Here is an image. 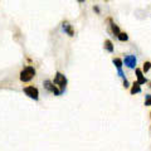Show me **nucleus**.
<instances>
[{"instance_id":"f257e3e1","label":"nucleus","mask_w":151,"mask_h":151,"mask_svg":"<svg viewBox=\"0 0 151 151\" xmlns=\"http://www.w3.org/2000/svg\"><path fill=\"white\" fill-rule=\"evenodd\" d=\"M54 84H57L59 88V91H60V93H64V91H65V87H67V83H68V81H67V78H65V76L63 74V73H60V72H57L55 73V76H54V82H53Z\"/></svg>"},{"instance_id":"2eb2a0df","label":"nucleus","mask_w":151,"mask_h":151,"mask_svg":"<svg viewBox=\"0 0 151 151\" xmlns=\"http://www.w3.org/2000/svg\"><path fill=\"white\" fill-rule=\"evenodd\" d=\"M124 87H125V88H129V87H130V83H129V81H127V79H125V81H124Z\"/></svg>"},{"instance_id":"dca6fc26","label":"nucleus","mask_w":151,"mask_h":151,"mask_svg":"<svg viewBox=\"0 0 151 151\" xmlns=\"http://www.w3.org/2000/svg\"><path fill=\"white\" fill-rule=\"evenodd\" d=\"M93 10L97 12V13H100V9H98V6H93Z\"/></svg>"},{"instance_id":"6e6552de","label":"nucleus","mask_w":151,"mask_h":151,"mask_svg":"<svg viewBox=\"0 0 151 151\" xmlns=\"http://www.w3.org/2000/svg\"><path fill=\"white\" fill-rule=\"evenodd\" d=\"M108 22H110V27H111V32L113 33V35H119L120 34V33H121V30H120V27L119 25H117V24H115V23H113L112 22V19H108Z\"/></svg>"},{"instance_id":"f8f14e48","label":"nucleus","mask_w":151,"mask_h":151,"mask_svg":"<svg viewBox=\"0 0 151 151\" xmlns=\"http://www.w3.org/2000/svg\"><path fill=\"white\" fill-rule=\"evenodd\" d=\"M117 39H119L120 42H127V40H129V35H127V33L121 32L120 34L117 35Z\"/></svg>"},{"instance_id":"ddd939ff","label":"nucleus","mask_w":151,"mask_h":151,"mask_svg":"<svg viewBox=\"0 0 151 151\" xmlns=\"http://www.w3.org/2000/svg\"><path fill=\"white\" fill-rule=\"evenodd\" d=\"M150 65H151V63L149 62V60L144 63V67H142V69H141V70H142V73H144V72H145V73L149 72V70H150Z\"/></svg>"},{"instance_id":"1a4fd4ad","label":"nucleus","mask_w":151,"mask_h":151,"mask_svg":"<svg viewBox=\"0 0 151 151\" xmlns=\"http://www.w3.org/2000/svg\"><path fill=\"white\" fill-rule=\"evenodd\" d=\"M105 49H106L107 52H110V53H112L113 49H115L112 40H110V39H106V40H105Z\"/></svg>"},{"instance_id":"9b49d317","label":"nucleus","mask_w":151,"mask_h":151,"mask_svg":"<svg viewBox=\"0 0 151 151\" xmlns=\"http://www.w3.org/2000/svg\"><path fill=\"white\" fill-rule=\"evenodd\" d=\"M112 62H113V64H115V67L117 68V70L122 69V65H124V63H122V59L121 58H113Z\"/></svg>"},{"instance_id":"20e7f679","label":"nucleus","mask_w":151,"mask_h":151,"mask_svg":"<svg viewBox=\"0 0 151 151\" xmlns=\"http://www.w3.org/2000/svg\"><path fill=\"white\" fill-rule=\"evenodd\" d=\"M43 86H44V88L47 89V91H49V92H52V93H54L55 96H60V94H62V93H60V91L58 89V87H57L52 81H48V79H47V81H44Z\"/></svg>"},{"instance_id":"4468645a","label":"nucleus","mask_w":151,"mask_h":151,"mask_svg":"<svg viewBox=\"0 0 151 151\" xmlns=\"http://www.w3.org/2000/svg\"><path fill=\"white\" fill-rule=\"evenodd\" d=\"M151 105V94L147 93L146 94V100H145V106H150Z\"/></svg>"},{"instance_id":"7ed1b4c3","label":"nucleus","mask_w":151,"mask_h":151,"mask_svg":"<svg viewBox=\"0 0 151 151\" xmlns=\"http://www.w3.org/2000/svg\"><path fill=\"white\" fill-rule=\"evenodd\" d=\"M23 92H24L29 98H32V100H34V101L39 100V91H38V88L34 87V86L24 87L23 88Z\"/></svg>"},{"instance_id":"0eeeda50","label":"nucleus","mask_w":151,"mask_h":151,"mask_svg":"<svg viewBox=\"0 0 151 151\" xmlns=\"http://www.w3.org/2000/svg\"><path fill=\"white\" fill-rule=\"evenodd\" d=\"M136 78H137L136 83H137L139 86H141V84H145L146 82H147V79L144 77V73H142V70H141L140 68H136Z\"/></svg>"},{"instance_id":"39448f33","label":"nucleus","mask_w":151,"mask_h":151,"mask_svg":"<svg viewBox=\"0 0 151 151\" xmlns=\"http://www.w3.org/2000/svg\"><path fill=\"white\" fill-rule=\"evenodd\" d=\"M136 62H137V59H136V57L132 55V54L126 55L125 59L122 60V63H125L130 69H135L136 68Z\"/></svg>"},{"instance_id":"f03ea898","label":"nucleus","mask_w":151,"mask_h":151,"mask_svg":"<svg viewBox=\"0 0 151 151\" xmlns=\"http://www.w3.org/2000/svg\"><path fill=\"white\" fill-rule=\"evenodd\" d=\"M35 76V68L32 67V65H27L20 72V81L22 82H29L34 78Z\"/></svg>"},{"instance_id":"9d476101","label":"nucleus","mask_w":151,"mask_h":151,"mask_svg":"<svg viewBox=\"0 0 151 151\" xmlns=\"http://www.w3.org/2000/svg\"><path fill=\"white\" fill-rule=\"evenodd\" d=\"M130 92H131V94H136V93H140L141 92V87L139 86V84L137 83H134V84H132V86H131V89H130Z\"/></svg>"},{"instance_id":"423d86ee","label":"nucleus","mask_w":151,"mask_h":151,"mask_svg":"<svg viewBox=\"0 0 151 151\" xmlns=\"http://www.w3.org/2000/svg\"><path fill=\"white\" fill-rule=\"evenodd\" d=\"M62 28H63V30L67 33L69 37H73V35H74V29H73V27L70 25V23H69V22L64 20V22L62 23Z\"/></svg>"}]
</instances>
